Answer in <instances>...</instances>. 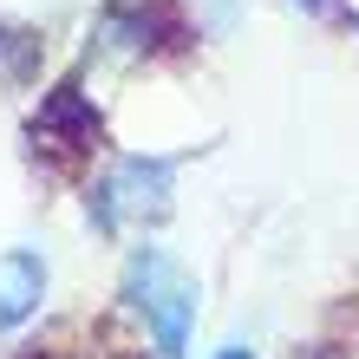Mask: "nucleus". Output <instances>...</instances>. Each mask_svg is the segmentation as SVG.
I'll use <instances>...</instances> for the list:
<instances>
[{
  "label": "nucleus",
  "mask_w": 359,
  "mask_h": 359,
  "mask_svg": "<svg viewBox=\"0 0 359 359\" xmlns=\"http://www.w3.org/2000/svg\"><path fill=\"white\" fill-rule=\"evenodd\" d=\"M124 294L137 301L144 327L157 340V359H183L189 327H196V287L189 274L163 255V248H131V268H124Z\"/></svg>",
  "instance_id": "1"
},
{
  "label": "nucleus",
  "mask_w": 359,
  "mask_h": 359,
  "mask_svg": "<svg viewBox=\"0 0 359 359\" xmlns=\"http://www.w3.org/2000/svg\"><path fill=\"white\" fill-rule=\"evenodd\" d=\"M170 209V163L163 157H124L92 196V222L98 229H124V222H157Z\"/></svg>",
  "instance_id": "2"
},
{
  "label": "nucleus",
  "mask_w": 359,
  "mask_h": 359,
  "mask_svg": "<svg viewBox=\"0 0 359 359\" xmlns=\"http://www.w3.org/2000/svg\"><path fill=\"white\" fill-rule=\"evenodd\" d=\"M46 294V262L33 248H7L0 255V327H20Z\"/></svg>",
  "instance_id": "3"
},
{
  "label": "nucleus",
  "mask_w": 359,
  "mask_h": 359,
  "mask_svg": "<svg viewBox=\"0 0 359 359\" xmlns=\"http://www.w3.org/2000/svg\"><path fill=\"white\" fill-rule=\"evenodd\" d=\"M216 359H255V353H248V346H222Z\"/></svg>",
  "instance_id": "4"
}]
</instances>
